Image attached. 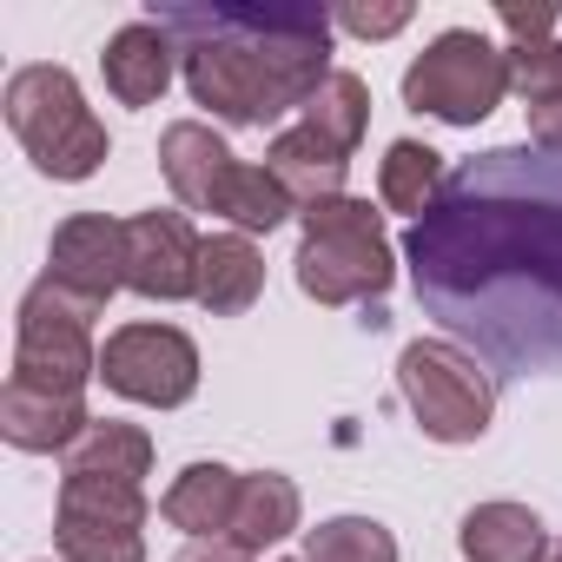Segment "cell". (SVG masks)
I'll return each mask as SVG.
<instances>
[{"mask_svg": "<svg viewBox=\"0 0 562 562\" xmlns=\"http://www.w3.org/2000/svg\"><path fill=\"white\" fill-rule=\"evenodd\" d=\"M265 292V258L245 232H212L205 251H199V305L212 318H238L251 312Z\"/></svg>", "mask_w": 562, "mask_h": 562, "instance_id": "obj_18", "label": "cell"}, {"mask_svg": "<svg viewBox=\"0 0 562 562\" xmlns=\"http://www.w3.org/2000/svg\"><path fill=\"white\" fill-rule=\"evenodd\" d=\"M549 562H562V542H555V549H549Z\"/></svg>", "mask_w": 562, "mask_h": 562, "instance_id": "obj_29", "label": "cell"}, {"mask_svg": "<svg viewBox=\"0 0 562 562\" xmlns=\"http://www.w3.org/2000/svg\"><path fill=\"white\" fill-rule=\"evenodd\" d=\"M265 172L292 192L299 212H312V205H325V199H345L351 153H338L325 133H312V126L299 120V126H285V133L265 146Z\"/></svg>", "mask_w": 562, "mask_h": 562, "instance_id": "obj_13", "label": "cell"}, {"mask_svg": "<svg viewBox=\"0 0 562 562\" xmlns=\"http://www.w3.org/2000/svg\"><path fill=\"white\" fill-rule=\"evenodd\" d=\"M509 87L529 100V113H549V106H562V41L509 47Z\"/></svg>", "mask_w": 562, "mask_h": 562, "instance_id": "obj_24", "label": "cell"}, {"mask_svg": "<svg viewBox=\"0 0 562 562\" xmlns=\"http://www.w3.org/2000/svg\"><path fill=\"white\" fill-rule=\"evenodd\" d=\"M397 391H404L411 417L424 424V437H437V443H476L490 430V411H496L490 371H476V358L457 351V345H443V338L404 345Z\"/></svg>", "mask_w": 562, "mask_h": 562, "instance_id": "obj_7", "label": "cell"}, {"mask_svg": "<svg viewBox=\"0 0 562 562\" xmlns=\"http://www.w3.org/2000/svg\"><path fill=\"white\" fill-rule=\"evenodd\" d=\"M8 126H14V139L27 146V159L47 172V179H67V186H80V179H93L100 166H106V153H113V139H106V126L93 120V106H87V93H80V80L67 74V67H21L14 80H8Z\"/></svg>", "mask_w": 562, "mask_h": 562, "instance_id": "obj_4", "label": "cell"}, {"mask_svg": "<svg viewBox=\"0 0 562 562\" xmlns=\"http://www.w3.org/2000/svg\"><path fill=\"white\" fill-rule=\"evenodd\" d=\"M496 21L509 27V41H516V47H536V41H549V34H555L562 8H516V0H503Z\"/></svg>", "mask_w": 562, "mask_h": 562, "instance_id": "obj_26", "label": "cell"}, {"mask_svg": "<svg viewBox=\"0 0 562 562\" xmlns=\"http://www.w3.org/2000/svg\"><path fill=\"white\" fill-rule=\"evenodd\" d=\"M331 27L364 34V41H384V34H397V27H411V8H404V0H391V8H338Z\"/></svg>", "mask_w": 562, "mask_h": 562, "instance_id": "obj_25", "label": "cell"}, {"mask_svg": "<svg viewBox=\"0 0 562 562\" xmlns=\"http://www.w3.org/2000/svg\"><path fill=\"white\" fill-rule=\"evenodd\" d=\"M463 562H549V529L529 503H476L457 529Z\"/></svg>", "mask_w": 562, "mask_h": 562, "instance_id": "obj_17", "label": "cell"}, {"mask_svg": "<svg viewBox=\"0 0 562 562\" xmlns=\"http://www.w3.org/2000/svg\"><path fill=\"white\" fill-rule=\"evenodd\" d=\"M93 318H100L93 305H80L74 292H60L54 278L41 271L34 292L21 299V318H14V371H8V384L87 404V384L100 378Z\"/></svg>", "mask_w": 562, "mask_h": 562, "instance_id": "obj_5", "label": "cell"}, {"mask_svg": "<svg viewBox=\"0 0 562 562\" xmlns=\"http://www.w3.org/2000/svg\"><path fill=\"white\" fill-rule=\"evenodd\" d=\"M299 483L292 476H278V470H251L245 483H238V509H232V536L225 542H238V549H271V542H285L292 529H299Z\"/></svg>", "mask_w": 562, "mask_h": 562, "instance_id": "obj_20", "label": "cell"}, {"mask_svg": "<svg viewBox=\"0 0 562 562\" xmlns=\"http://www.w3.org/2000/svg\"><path fill=\"white\" fill-rule=\"evenodd\" d=\"M159 166H166V186H172V199H179L186 212H218V218H232L245 159H238L205 120H172L166 139H159Z\"/></svg>", "mask_w": 562, "mask_h": 562, "instance_id": "obj_12", "label": "cell"}, {"mask_svg": "<svg viewBox=\"0 0 562 562\" xmlns=\"http://www.w3.org/2000/svg\"><path fill=\"white\" fill-rule=\"evenodd\" d=\"M199 251L205 238L192 232L186 212H133L126 218V292L179 305L199 299Z\"/></svg>", "mask_w": 562, "mask_h": 562, "instance_id": "obj_10", "label": "cell"}, {"mask_svg": "<svg viewBox=\"0 0 562 562\" xmlns=\"http://www.w3.org/2000/svg\"><path fill=\"white\" fill-rule=\"evenodd\" d=\"M312 133H325L338 153H358V139H364V126H371V87L358 80V74H331L312 100H305V113H299Z\"/></svg>", "mask_w": 562, "mask_h": 562, "instance_id": "obj_22", "label": "cell"}, {"mask_svg": "<svg viewBox=\"0 0 562 562\" xmlns=\"http://www.w3.org/2000/svg\"><path fill=\"white\" fill-rule=\"evenodd\" d=\"M172 67H179V47L159 21H126L106 54H100V74H106V93L120 106H153L166 87H172Z\"/></svg>", "mask_w": 562, "mask_h": 562, "instance_id": "obj_14", "label": "cell"}, {"mask_svg": "<svg viewBox=\"0 0 562 562\" xmlns=\"http://www.w3.org/2000/svg\"><path fill=\"white\" fill-rule=\"evenodd\" d=\"M292 562H305V555H292Z\"/></svg>", "mask_w": 562, "mask_h": 562, "instance_id": "obj_30", "label": "cell"}, {"mask_svg": "<svg viewBox=\"0 0 562 562\" xmlns=\"http://www.w3.org/2000/svg\"><path fill=\"white\" fill-rule=\"evenodd\" d=\"M47 278L60 292H74L80 305L106 312V299L126 285V225L106 212H74L54 225L47 245Z\"/></svg>", "mask_w": 562, "mask_h": 562, "instance_id": "obj_11", "label": "cell"}, {"mask_svg": "<svg viewBox=\"0 0 562 562\" xmlns=\"http://www.w3.org/2000/svg\"><path fill=\"white\" fill-rule=\"evenodd\" d=\"M172 47L186 93L225 126H278L305 113L331 80V14L318 8H232V0H179L153 14Z\"/></svg>", "mask_w": 562, "mask_h": 562, "instance_id": "obj_2", "label": "cell"}, {"mask_svg": "<svg viewBox=\"0 0 562 562\" xmlns=\"http://www.w3.org/2000/svg\"><path fill=\"white\" fill-rule=\"evenodd\" d=\"M60 476H100V483H139L153 476V437L120 417H93L87 437L60 457Z\"/></svg>", "mask_w": 562, "mask_h": 562, "instance_id": "obj_19", "label": "cell"}, {"mask_svg": "<svg viewBox=\"0 0 562 562\" xmlns=\"http://www.w3.org/2000/svg\"><path fill=\"white\" fill-rule=\"evenodd\" d=\"M305 562H397V536L371 516H331L305 529Z\"/></svg>", "mask_w": 562, "mask_h": 562, "instance_id": "obj_23", "label": "cell"}, {"mask_svg": "<svg viewBox=\"0 0 562 562\" xmlns=\"http://www.w3.org/2000/svg\"><path fill=\"white\" fill-rule=\"evenodd\" d=\"M172 562H251V549H238V542H225V536H205V542H186Z\"/></svg>", "mask_w": 562, "mask_h": 562, "instance_id": "obj_27", "label": "cell"}, {"mask_svg": "<svg viewBox=\"0 0 562 562\" xmlns=\"http://www.w3.org/2000/svg\"><path fill=\"white\" fill-rule=\"evenodd\" d=\"M299 292L318 305H364L384 299L397 278V251L384 232V212H371V199H325L312 212H299Z\"/></svg>", "mask_w": 562, "mask_h": 562, "instance_id": "obj_3", "label": "cell"}, {"mask_svg": "<svg viewBox=\"0 0 562 562\" xmlns=\"http://www.w3.org/2000/svg\"><path fill=\"white\" fill-rule=\"evenodd\" d=\"M54 542L67 562H146V490L100 483V476H60Z\"/></svg>", "mask_w": 562, "mask_h": 562, "instance_id": "obj_8", "label": "cell"}, {"mask_svg": "<svg viewBox=\"0 0 562 562\" xmlns=\"http://www.w3.org/2000/svg\"><path fill=\"white\" fill-rule=\"evenodd\" d=\"M417 305L503 371L562 378V153L490 146L404 232Z\"/></svg>", "mask_w": 562, "mask_h": 562, "instance_id": "obj_1", "label": "cell"}, {"mask_svg": "<svg viewBox=\"0 0 562 562\" xmlns=\"http://www.w3.org/2000/svg\"><path fill=\"white\" fill-rule=\"evenodd\" d=\"M443 153L437 146H424V139H391L384 146V166H378V199L391 205V212H404L411 225L443 199Z\"/></svg>", "mask_w": 562, "mask_h": 562, "instance_id": "obj_21", "label": "cell"}, {"mask_svg": "<svg viewBox=\"0 0 562 562\" xmlns=\"http://www.w3.org/2000/svg\"><path fill=\"white\" fill-rule=\"evenodd\" d=\"M509 93V47H496L476 27H443L411 67H404V106L430 113L443 126H476Z\"/></svg>", "mask_w": 562, "mask_h": 562, "instance_id": "obj_6", "label": "cell"}, {"mask_svg": "<svg viewBox=\"0 0 562 562\" xmlns=\"http://www.w3.org/2000/svg\"><path fill=\"white\" fill-rule=\"evenodd\" d=\"M100 378L126 404L172 411V404H186L199 391V345L186 331H172V325H120L100 345Z\"/></svg>", "mask_w": 562, "mask_h": 562, "instance_id": "obj_9", "label": "cell"}, {"mask_svg": "<svg viewBox=\"0 0 562 562\" xmlns=\"http://www.w3.org/2000/svg\"><path fill=\"white\" fill-rule=\"evenodd\" d=\"M87 404L80 397H47V391H27V384H8L0 391V437H8L14 450H34V457H47V450H74L80 437H87Z\"/></svg>", "mask_w": 562, "mask_h": 562, "instance_id": "obj_15", "label": "cell"}, {"mask_svg": "<svg viewBox=\"0 0 562 562\" xmlns=\"http://www.w3.org/2000/svg\"><path fill=\"white\" fill-rule=\"evenodd\" d=\"M529 139H536L542 153H562V106H549V113H529Z\"/></svg>", "mask_w": 562, "mask_h": 562, "instance_id": "obj_28", "label": "cell"}, {"mask_svg": "<svg viewBox=\"0 0 562 562\" xmlns=\"http://www.w3.org/2000/svg\"><path fill=\"white\" fill-rule=\"evenodd\" d=\"M238 470H225V463H186L179 476H172V490L159 496V516L172 522V529H186L192 542H205V536H232V509H238Z\"/></svg>", "mask_w": 562, "mask_h": 562, "instance_id": "obj_16", "label": "cell"}]
</instances>
